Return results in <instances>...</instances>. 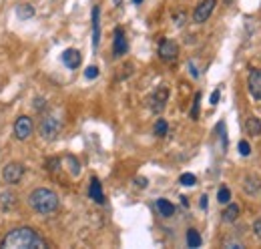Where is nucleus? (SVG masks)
<instances>
[{
	"instance_id": "6",
	"label": "nucleus",
	"mask_w": 261,
	"mask_h": 249,
	"mask_svg": "<svg viewBox=\"0 0 261 249\" xmlns=\"http://www.w3.org/2000/svg\"><path fill=\"white\" fill-rule=\"evenodd\" d=\"M23 175H25V165L23 163H16V161L4 165V169H2V177L10 185H16L20 179H23Z\"/></svg>"
},
{
	"instance_id": "12",
	"label": "nucleus",
	"mask_w": 261,
	"mask_h": 249,
	"mask_svg": "<svg viewBox=\"0 0 261 249\" xmlns=\"http://www.w3.org/2000/svg\"><path fill=\"white\" fill-rule=\"evenodd\" d=\"M89 197H91L95 203H99V205H103V203H104L103 185H101V181H99L97 177H93V179H91V185H89Z\"/></svg>"
},
{
	"instance_id": "9",
	"label": "nucleus",
	"mask_w": 261,
	"mask_h": 249,
	"mask_svg": "<svg viewBox=\"0 0 261 249\" xmlns=\"http://www.w3.org/2000/svg\"><path fill=\"white\" fill-rule=\"evenodd\" d=\"M247 87L253 99L261 100V71L259 69H251L249 76H247Z\"/></svg>"
},
{
	"instance_id": "14",
	"label": "nucleus",
	"mask_w": 261,
	"mask_h": 249,
	"mask_svg": "<svg viewBox=\"0 0 261 249\" xmlns=\"http://www.w3.org/2000/svg\"><path fill=\"white\" fill-rule=\"evenodd\" d=\"M155 207H157L161 217H173L175 215V205H173L171 201H167V199H157Z\"/></svg>"
},
{
	"instance_id": "13",
	"label": "nucleus",
	"mask_w": 261,
	"mask_h": 249,
	"mask_svg": "<svg viewBox=\"0 0 261 249\" xmlns=\"http://www.w3.org/2000/svg\"><path fill=\"white\" fill-rule=\"evenodd\" d=\"M101 43V8H93V49H99Z\"/></svg>"
},
{
	"instance_id": "19",
	"label": "nucleus",
	"mask_w": 261,
	"mask_h": 249,
	"mask_svg": "<svg viewBox=\"0 0 261 249\" xmlns=\"http://www.w3.org/2000/svg\"><path fill=\"white\" fill-rule=\"evenodd\" d=\"M16 16L23 20H28L34 16V8L30 4H20V6H16Z\"/></svg>"
},
{
	"instance_id": "20",
	"label": "nucleus",
	"mask_w": 261,
	"mask_h": 249,
	"mask_svg": "<svg viewBox=\"0 0 261 249\" xmlns=\"http://www.w3.org/2000/svg\"><path fill=\"white\" fill-rule=\"evenodd\" d=\"M64 163L69 165V171H71L75 177L80 173V165H78V161H77L73 155H67V157H64Z\"/></svg>"
},
{
	"instance_id": "26",
	"label": "nucleus",
	"mask_w": 261,
	"mask_h": 249,
	"mask_svg": "<svg viewBox=\"0 0 261 249\" xmlns=\"http://www.w3.org/2000/svg\"><path fill=\"white\" fill-rule=\"evenodd\" d=\"M239 153H241L243 157H247V155L251 153V147H249L247 141H241V143H239Z\"/></svg>"
},
{
	"instance_id": "23",
	"label": "nucleus",
	"mask_w": 261,
	"mask_h": 249,
	"mask_svg": "<svg viewBox=\"0 0 261 249\" xmlns=\"http://www.w3.org/2000/svg\"><path fill=\"white\" fill-rule=\"evenodd\" d=\"M179 183L185 185V187H193L195 183H197V177H195L193 173H183V175L179 177Z\"/></svg>"
},
{
	"instance_id": "27",
	"label": "nucleus",
	"mask_w": 261,
	"mask_h": 249,
	"mask_svg": "<svg viewBox=\"0 0 261 249\" xmlns=\"http://www.w3.org/2000/svg\"><path fill=\"white\" fill-rule=\"evenodd\" d=\"M253 231H255V235L261 239V217L255 219V223H253Z\"/></svg>"
},
{
	"instance_id": "16",
	"label": "nucleus",
	"mask_w": 261,
	"mask_h": 249,
	"mask_svg": "<svg viewBox=\"0 0 261 249\" xmlns=\"http://www.w3.org/2000/svg\"><path fill=\"white\" fill-rule=\"evenodd\" d=\"M245 129H247V135H251V137H259V135H261V121H259L257 117L247 119Z\"/></svg>"
},
{
	"instance_id": "8",
	"label": "nucleus",
	"mask_w": 261,
	"mask_h": 249,
	"mask_svg": "<svg viewBox=\"0 0 261 249\" xmlns=\"http://www.w3.org/2000/svg\"><path fill=\"white\" fill-rule=\"evenodd\" d=\"M167 99H169V89H167V87L157 89V91L153 93V97L149 99L151 111H153V113H161V111L165 109V105H167Z\"/></svg>"
},
{
	"instance_id": "1",
	"label": "nucleus",
	"mask_w": 261,
	"mask_h": 249,
	"mask_svg": "<svg viewBox=\"0 0 261 249\" xmlns=\"http://www.w3.org/2000/svg\"><path fill=\"white\" fill-rule=\"evenodd\" d=\"M0 247H4V249H45L47 241L34 229H30V227H18V229H12L2 239Z\"/></svg>"
},
{
	"instance_id": "3",
	"label": "nucleus",
	"mask_w": 261,
	"mask_h": 249,
	"mask_svg": "<svg viewBox=\"0 0 261 249\" xmlns=\"http://www.w3.org/2000/svg\"><path fill=\"white\" fill-rule=\"evenodd\" d=\"M60 129H62V124H60V121L56 119V117H45L40 121V124H38V133H40V137L45 139V141H54L58 135H60Z\"/></svg>"
},
{
	"instance_id": "28",
	"label": "nucleus",
	"mask_w": 261,
	"mask_h": 249,
	"mask_svg": "<svg viewBox=\"0 0 261 249\" xmlns=\"http://www.w3.org/2000/svg\"><path fill=\"white\" fill-rule=\"evenodd\" d=\"M219 95H221L219 91H213V93H211V99H209L211 105H217V102H219Z\"/></svg>"
},
{
	"instance_id": "17",
	"label": "nucleus",
	"mask_w": 261,
	"mask_h": 249,
	"mask_svg": "<svg viewBox=\"0 0 261 249\" xmlns=\"http://www.w3.org/2000/svg\"><path fill=\"white\" fill-rule=\"evenodd\" d=\"M201 243H203V239H201V235H199L197 229H189L187 231V247L197 249V247H201Z\"/></svg>"
},
{
	"instance_id": "7",
	"label": "nucleus",
	"mask_w": 261,
	"mask_h": 249,
	"mask_svg": "<svg viewBox=\"0 0 261 249\" xmlns=\"http://www.w3.org/2000/svg\"><path fill=\"white\" fill-rule=\"evenodd\" d=\"M177 54H179V47L171 38H163L159 45V58L165 62H173L177 58Z\"/></svg>"
},
{
	"instance_id": "22",
	"label": "nucleus",
	"mask_w": 261,
	"mask_h": 249,
	"mask_svg": "<svg viewBox=\"0 0 261 249\" xmlns=\"http://www.w3.org/2000/svg\"><path fill=\"white\" fill-rule=\"evenodd\" d=\"M169 133V124H167V121L165 119H159L157 123H155V135L157 137H165Z\"/></svg>"
},
{
	"instance_id": "10",
	"label": "nucleus",
	"mask_w": 261,
	"mask_h": 249,
	"mask_svg": "<svg viewBox=\"0 0 261 249\" xmlns=\"http://www.w3.org/2000/svg\"><path fill=\"white\" fill-rule=\"evenodd\" d=\"M129 50V43L123 28H115V40H113V54L115 56H123Z\"/></svg>"
},
{
	"instance_id": "24",
	"label": "nucleus",
	"mask_w": 261,
	"mask_h": 249,
	"mask_svg": "<svg viewBox=\"0 0 261 249\" xmlns=\"http://www.w3.org/2000/svg\"><path fill=\"white\" fill-rule=\"evenodd\" d=\"M199 102H201V93L195 95V100H193V109H191V119L193 121L199 119Z\"/></svg>"
},
{
	"instance_id": "25",
	"label": "nucleus",
	"mask_w": 261,
	"mask_h": 249,
	"mask_svg": "<svg viewBox=\"0 0 261 249\" xmlns=\"http://www.w3.org/2000/svg\"><path fill=\"white\" fill-rule=\"evenodd\" d=\"M97 76H99V69H97V67H86V71H84V78L93 80V78H97Z\"/></svg>"
},
{
	"instance_id": "31",
	"label": "nucleus",
	"mask_w": 261,
	"mask_h": 249,
	"mask_svg": "<svg viewBox=\"0 0 261 249\" xmlns=\"http://www.w3.org/2000/svg\"><path fill=\"white\" fill-rule=\"evenodd\" d=\"M201 209H207V195L201 197Z\"/></svg>"
},
{
	"instance_id": "18",
	"label": "nucleus",
	"mask_w": 261,
	"mask_h": 249,
	"mask_svg": "<svg viewBox=\"0 0 261 249\" xmlns=\"http://www.w3.org/2000/svg\"><path fill=\"white\" fill-rule=\"evenodd\" d=\"M243 187H245V193H247V195H255V193L259 191L261 183H259L257 177H251V175H249V177H245V185H243Z\"/></svg>"
},
{
	"instance_id": "29",
	"label": "nucleus",
	"mask_w": 261,
	"mask_h": 249,
	"mask_svg": "<svg viewBox=\"0 0 261 249\" xmlns=\"http://www.w3.org/2000/svg\"><path fill=\"white\" fill-rule=\"evenodd\" d=\"M175 23H177V26L185 25V14H177V16H175Z\"/></svg>"
},
{
	"instance_id": "33",
	"label": "nucleus",
	"mask_w": 261,
	"mask_h": 249,
	"mask_svg": "<svg viewBox=\"0 0 261 249\" xmlns=\"http://www.w3.org/2000/svg\"><path fill=\"white\" fill-rule=\"evenodd\" d=\"M223 2H225V4H233V0H223Z\"/></svg>"
},
{
	"instance_id": "21",
	"label": "nucleus",
	"mask_w": 261,
	"mask_h": 249,
	"mask_svg": "<svg viewBox=\"0 0 261 249\" xmlns=\"http://www.w3.org/2000/svg\"><path fill=\"white\" fill-rule=\"evenodd\" d=\"M217 201H219L221 205H227V203H231V191L227 189V187H221V189L217 191Z\"/></svg>"
},
{
	"instance_id": "11",
	"label": "nucleus",
	"mask_w": 261,
	"mask_h": 249,
	"mask_svg": "<svg viewBox=\"0 0 261 249\" xmlns=\"http://www.w3.org/2000/svg\"><path fill=\"white\" fill-rule=\"evenodd\" d=\"M62 62H64V67L67 69H78L80 67V62H82V56L77 49H67L62 52Z\"/></svg>"
},
{
	"instance_id": "30",
	"label": "nucleus",
	"mask_w": 261,
	"mask_h": 249,
	"mask_svg": "<svg viewBox=\"0 0 261 249\" xmlns=\"http://www.w3.org/2000/svg\"><path fill=\"white\" fill-rule=\"evenodd\" d=\"M137 185H139V187H147V179H145V177H139V179H137Z\"/></svg>"
},
{
	"instance_id": "4",
	"label": "nucleus",
	"mask_w": 261,
	"mask_h": 249,
	"mask_svg": "<svg viewBox=\"0 0 261 249\" xmlns=\"http://www.w3.org/2000/svg\"><path fill=\"white\" fill-rule=\"evenodd\" d=\"M34 131V124H32V119L26 117V115H20L16 121H14V137L18 141H26Z\"/></svg>"
},
{
	"instance_id": "32",
	"label": "nucleus",
	"mask_w": 261,
	"mask_h": 249,
	"mask_svg": "<svg viewBox=\"0 0 261 249\" xmlns=\"http://www.w3.org/2000/svg\"><path fill=\"white\" fill-rule=\"evenodd\" d=\"M143 2V0H133V4H141Z\"/></svg>"
},
{
	"instance_id": "5",
	"label": "nucleus",
	"mask_w": 261,
	"mask_h": 249,
	"mask_svg": "<svg viewBox=\"0 0 261 249\" xmlns=\"http://www.w3.org/2000/svg\"><path fill=\"white\" fill-rule=\"evenodd\" d=\"M217 6V0H201V2L197 4V8H195L193 12V23H197V25H203L209 20V16L213 14Z\"/></svg>"
},
{
	"instance_id": "2",
	"label": "nucleus",
	"mask_w": 261,
	"mask_h": 249,
	"mask_svg": "<svg viewBox=\"0 0 261 249\" xmlns=\"http://www.w3.org/2000/svg\"><path fill=\"white\" fill-rule=\"evenodd\" d=\"M28 205L38 215H52L58 209V195L47 187H38L28 195Z\"/></svg>"
},
{
	"instance_id": "15",
	"label": "nucleus",
	"mask_w": 261,
	"mask_h": 249,
	"mask_svg": "<svg viewBox=\"0 0 261 249\" xmlns=\"http://www.w3.org/2000/svg\"><path fill=\"white\" fill-rule=\"evenodd\" d=\"M237 217H239V205L237 203H227L225 211L221 213V219L225 223H233V221H237Z\"/></svg>"
}]
</instances>
